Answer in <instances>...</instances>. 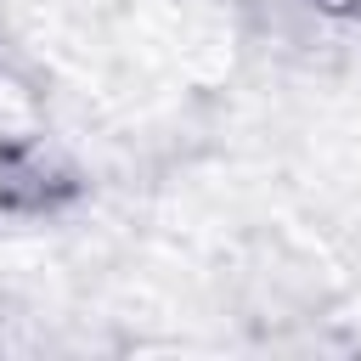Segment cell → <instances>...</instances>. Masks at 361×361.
<instances>
[{"instance_id": "obj_2", "label": "cell", "mask_w": 361, "mask_h": 361, "mask_svg": "<svg viewBox=\"0 0 361 361\" xmlns=\"http://www.w3.org/2000/svg\"><path fill=\"white\" fill-rule=\"evenodd\" d=\"M310 6L327 17H361V0H310Z\"/></svg>"}, {"instance_id": "obj_1", "label": "cell", "mask_w": 361, "mask_h": 361, "mask_svg": "<svg viewBox=\"0 0 361 361\" xmlns=\"http://www.w3.org/2000/svg\"><path fill=\"white\" fill-rule=\"evenodd\" d=\"M79 197V169L45 141V130L0 141V209L6 214H56Z\"/></svg>"}]
</instances>
